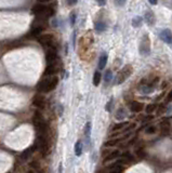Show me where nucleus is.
<instances>
[{"label": "nucleus", "mask_w": 172, "mask_h": 173, "mask_svg": "<svg viewBox=\"0 0 172 173\" xmlns=\"http://www.w3.org/2000/svg\"><path fill=\"white\" fill-rule=\"evenodd\" d=\"M170 102H172V90L168 93L167 98H166V103H170Z\"/></svg>", "instance_id": "34"}, {"label": "nucleus", "mask_w": 172, "mask_h": 173, "mask_svg": "<svg viewBox=\"0 0 172 173\" xmlns=\"http://www.w3.org/2000/svg\"><path fill=\"white\" fill-rule=\"evenodd\" d=\"M56 71H57L56 65H54V63H52V64H48V66H47L44 74H46L47 76H52V75H54Z\"/></svg>", "instance_id": "13"}, {"label": "nucleus", "mask_w": 172, "mask_h": 173, "mask_svg": "<svg viewBox=\"0 0 172 173\" xmlns=\"http://www.w3.org/2000/svg\"><path fill=\"white\" fill-rule=\"evenodd\" d=\"M128 113L124 108H118V110L116 112V115H115V118L117 119V120H124V118L127 117Z\"/></svg>", "instance_id": "14"}, {"label": "nucleus", "mask_w": 172, "mask_h": 173, "mask_svg": "<svg viewBox=\"0 0 172 173\" xmlns=\"http://www.w3.org/2000/svg\"><path fill=\"white\" fill-rule=\"evenodd\" d=\"M159 38L163 41V42L168 43V44H172V32L168 28L162 29L159 33Z\"/></svg>", "instance_id": "5"}, {"label": "nucleus", "mask_w": 172, "mask_h": 173, "mask_svg": "<svg viewBox=\"0 0 172 173\" xmlns=\"http://www.w3.org/2000/svg\"><path fill=\"white\" fill-rule=\"evenodd\" d=\"M46 60L48 62V64H52L54 63V61L57 60V53L53 47H49V50L46 53Z\"/></svg>", "instance_id": "6"}, {"label": "nucleus", "mask_w": 172, "mask_h": 173, "mask_svg": "<svg viewBox=\"0 0 172 173\" xmlns=\"http://www.w3.org/2000/svg\"><path fill=\"white\" fill-rule=\"evenodd\" d=\"M160 130L162 131L163 134H167L170 131V123L168 122V121H162V122L160 123Z\"/></svg>", "instance_id": "19"}, {"label": "nucleus", "mask_w": 172, "mask_h": 173, "mask_svg": "<svg viewBox=\"0 0 172 173\" xmlns=\"http://www.w3.org/2000/svg\"><path fill=\"white\" fill-rule=\"evenodd\" d=\"M30 167H32V168H35L37 171H39L40 164H39V162H37V161H32V163H30Z\"/></svg>", "instance_id": "33"}, {"label": "nucleus", "mask_w": 172, "mask_h": 173, "mask_svg": "<svg viewBox=\"0 0 172 173\" xmlns=\"http://www.w3.org/2000/svg\"><path fill=\"white\" fill-rule=\"evenodd\" d=\"M122 158H124L126 160H128V162L132 161V160H133V156L131 155V154H129V153H124V155H122Z\"/></svg>", "instance_id": "29"}, {"label": "nucleus", "mask_w": 172, "mask_h": 173, "mask_svg": "<svg viewBox=\"0 0 172 173\" xmlns=\"http://www.w3.org/2000/svg\"><path fill=\"white\" fill-rule=\"evenodd\" d=\"M145 132H146V134H154V133L156 132V127L151 125V127H148L145 130Z\"/></svg>", "instance_id": "26"}, {"label": "nucleus", "mask_w": 172, "mask_h": 173, "mask_svg": "<svg viewBox=\"0 0 172 173\" xmlns=\"http://www.w3.org/2000/svg\"><path fill=\"white\" fill-rule=\"evenodd\" d=\"M154 86H155L154 83H146L144 80H142V83H141L139 90H140L143 94H149L155 90Z\"/></svg>", "instance_id": "8"}, {"label": "nucleus", "mask_w": 172, "mask_h": 173, "mask_svg": "<svg viewBox=\"0 0 172 173\" xmlns=\"http://www.w3.org/2000/svg\"><path fill=\"white\" fill-rule=\"evenodd\" d=\"M132 71H133V67L131 66V65H126V66H124L122 69H120L119 73L117 74L115 83H116V84H121L122 82L127 79V78L130 77L131 74H132Z\"/></svg>", "instance_id": "2"}, {"label": "nucleus", "mask_w": 172, "mask_h": 173, "mask_svg": "<svg viewBox=\"0 0 172 173\" xmlns=\"http://www.w3.org/2000/svg\"><path fill=\"white\" fill-rule=\"evenodd\" d=\"M166 112V105L165 104H160L158 107V110H157V114L158 115H162Z\"/></svg>", "instance_id": "27"}, {"label": "nucleus", "mask_w": 172, "mask_h": 173, "mask_svg": "<svg viewBox=\"0 0 172 173\" xmlns=\"http://www.w3.org/2000/svg\"><path fill=\"white\" fill-rule=\"evenodd\" d=\"M97 2L100 7H103V6L106 5V0H97Z\"/></svg>", "instance_id": "36"}, {"label": "nucleus", "mask_w": 172, "mask_h": 173, "mask_svg": "<svg viewBox=\"0 0 172 173\" xmlns=\"http://www.w3.org/2000/svg\"><path fill=\"white\" fill-rule=\"evenodd\" d=\"M144 108V105L140 102H136V101H133L130 103V110L132 113H141Z\"/></svg>", "instance_id": "10"}, {"label": "nucleus", "mask_w": 172, "mask_h": 173, "mask_svg": "<svg viewBox=\"0 0 172 173\" xmlns=\"http://www.w3.org/2000/svg\"><path fill=\"white\" fill-rule=\"evenodd\" d=\"M131 24H132V26L134 28H140L141 26H142L143 24V17L140 15H136L134 16V17L132 18V22H131Z\"/></svg>", "instance_id": "12"}, {"label": "nucleus", "mask_w": 172, "mask_h": 173, "mask_svg": "<svg viewBox=\"0 0 172 173\" xmlns=\"http://www.w3.org/2000/svg\"><path fill=\"white\" fill-rule=\"evenodd\" d=\"M136 155H138L140 158H144L145 157L144 149H143V148H139V149H136Z\"/></svg>", "instance_id": "28"}, {"label": "nucleus", "mask_w": 172, "mask_h": 173, "mask_svg": "<svg viewBox=\"0 0 172 173\" xmlns=\"http://www.w3.org/2000/svg\"><path fill=\"white\" fill-rule=\"evenodd\" d=\"M139 51H140V54L144 55V56L151 53V40H149V37L147 34L143 35L140 42V47H139Z\"/></svg>", "instance_id": "3"}, {"label": "nucleus", "mask_w": 172, "mask_h": 173, "mask_svg": "<svg viewBox=\"0 0 172 173\" xmlns=\"http://www.w3.org/2000/svg\"><path fill=\"white\" fill-rule=\"evenodd\" d=\"M63 107H62V105H59L57 106V114H59V116H62V114H63Z\"/></svg>", "instance_id": "35"}, {"label": "nucleus", "mask_w": 172, "mask_h": 173, "mask_svg": "<svg viewBox=\"0 0 172 173\" xmlns=\"http://www.w3.org/2000/svg\"><path fill=\"white\" fill-rule=\"evenodd\" d=\"M75 23H76V13H75V12H73V13L71 14V26L75 25Z\"/></svg>", "instance_id": "32"}, {"label": "nucleus", "mask_w": 172, "mask_h": 173, "mask_svg": "<svg viewBox=\"0 0 172 173\" xmlns=\"http://www.w3.org/2000/svg\"><path fill=\"white\" fill-rule=\"evenodd\" d=\"M39 42L44 47H52L53 42H54V36L52 34H44L38 38Z\"/></svg>", "instance_id": "4"}, {"label": "nucleus", "mask_w": 172, "mask_h": 173, "mask_svg": "<svg viewBox=\"0 0 172 173\" xmlns=\"http://www.w3.org/2000/svg\"><path fill=\"white\" fill-rule=\"evenodd\" d=\"M119 156H120L119 150H113V152H109V153H108V155L105 157V162L110 161V160L115 159V158H118Z\"/></svg>", "instance_id": "16"}, {"label": "nucleus", "mask_w": 172, "mask_h": 173, "mask_svg": "<svg viewBox=\"0 0 172 173\" xmlns=\"http://www.w3.org/2000/svg\"><path fill=\"white\" fill-rule=\"evenodd\" d=\"M107 60H108L107 54H106V53H102L101 56H100V59H99V65H97L100 71L105 68L106 64H107Z\"/></svg>", "instance_id": "11"}, {"label": "nucleus", "mask_w": 172, "mask_h": 173, "mask_svg": "<svg viewBox=\"0 0 172 173\" xmlns=\"http://www.w3.org/2000/svg\"><path fill=\"white\" fill-rule=\"evenodd\" d=\"M144 21L147 23V25L151 26L156 23V16H155V14L151 11H147L144 14Z\"/></svg>", "instance_id": "9"}, {"label": "nucleus", "mask_w": 172, "mask_h": 173, "mask_svg": "<svg viewBox=\"0 0 172 173\" xmlns=\"http://www.w3.org/2000/svg\"><path fill=\"white\" fill-rule=\"evenodd\" d=\"M32 104L37 107V108H39V110H44L46 108V100L42 95H39V94H37V95L34 96L32 98Z\"/></svg>", "instance_id": "7"}, {"label": "nucleus", "mask_w": 172, "mask_h": 173, "mask_svg": "<svg viewBox=\"0 0 172 173\" xmlns=\"http://www.w3.org/2000/svg\"><path fill=\"white\" fill-rule=\"evenodd\" d=\"M156 110H157V104H148L146 106V108H145L147 114H151V113L155 112Z\"/></svg>", "instance_id": "24"}, {"label": "nucleus", "mask_w": 172, "mask_h": 173, "mask_svg": "<svg viewBox=\"0 0 172 173\" xmlns=\"http://www.w3.org/2000/svg\"><path fill=\"white\" fill-rule=\"evenodd\" d=\"M126 125H128V122H119V123H116V125L113 127L112 131H120V130L124 129Z\"/></svg>", "instance_id": "22"}, {"label": "nucleus", "mask_w": 172, "mask_h": 173, "mask_svg": "<svg viewBox=\"0 0 172 173\" xmlns=\"http://www.w3.org/2000/svg\"><path fill=\"white\" fill-rule=\"evenodd\" d=\"M85 136H86V141L89 143L90 136H91V122L86 123V125H85Z\"/></svg>", "instance_id": "17"}, {"label": "nucleus", "mask_w": 172, "mask_h": 173, "mask_svg": "<svg viewBox=\"0 0 172 173\" xmlns=\"http://www.w3.org/2000/svg\"><path fill=\"white\" fill-rule=\"evenodd\" d=\"M114 1L116 3V6H118V7H124L127 0H114Z\"/></svg>", "instance_id": "30"}, {"label": "nucleus", "mask_w": 172, "mask_h": 173, "mask_svg": "<svg viewBox=\"0 0 172 173\" xmlns=\"http://www.w3.org/2000/svg\"><path fill=\"white\" fill-rule=\"evenodd\" d=\"M112 107H113V98H110L109 102L106 104V107H105V110H107V112H112Z\"/></svg>", "instance_id": "31"}, {"label": "nucleus", "mask_w": 172, "mask_h": 173, "mask_svg": "<svg viewBox=\"0 0 172 173\" xmlns=\"http://www.w3.org/2000/svg\"><path fill=\"white\" fill-rule=\"evenodd\" d=\"M66 1H67V3H68V5L74 6V5H76V3H77V1H78V0H66Z\"/></svg>", "instance_id": "37"}, {"label": "nucleus", "mask_w": 172, "mask_h": 173, "mask_svg": "<svg viewBox=\"0 0 172 173\" xmlns=\"http://www.w3.org/2000/svg\"><path fill=\"white\" fill-rule=\"evenodd\" d=\"M148 1H149V3H151V5H153V6L157 5V2H158V0H148Z\"/></svg>", "instance_id": "38"}, {"label": "nucleus", "mask_w": 172, "mask_h": 173, "mask_svg": "<svg viewBox=\"0 0 172 173\" xmlns=\"http://www.w3.org/2000/svg\"><path fill=\"white\" fill-rule=\"evenodd\" d=\"M75 154L76 156H80L82 154V143L80 141L76 142L75 144Z\"/></svg>", "instance_id": "20"}, {"label": "nucleus", "mask_w": 172, "mask_h": 173, "mask_svg": "<svg viewBox=\"0 0 172 173\" xmlns=\"http://www.w3.org/2000/svg\"><path fill=\"white\" fill-rule=\"evenodd\" d=\"M57 83H59V78L54 77V76H51V77L42 79L41 81L38 83L37 88H38V90H39L40 92H46L47 93V92H50V91H52V90H54L55 87L57 86Z\"/></svg>", "instance_id": "1"}, {"label": "nucleus", "mask_w": 172, "mask_h": 173, "mask_svg": "<svg viewBox=\"0 0 172 173\" xmlns=\"http://www.w3.org/2000/svg\"><path fill=\"white\" fill-rule=\"evenodd\" d=\"M112 79H113V71H110V69H108V71H106V73H105L104 80H105L106 83H109V82L112 81Z\"/></svg>", "instance_id": "25"}, {"label": "nucleus", "mask_w": 172, "mask_h": 173, "mask_svg": "<svg viewBox=\"0 0 172 173\" xmlns=\"http://www.w3.org/2000/svg\"><path fill=\"white\" fill-rule=\"evenodd\" d=\"M101 78H102V75L100 71H95L94 73V76H93V84L95 87H97L100 84V82H101Z\"/></svg>", "instance_id": "21"}, {"label": "nucleus", "mask_w": 172, "mask_h": 173, "mask_svg": "<svg viewBox=\"0 0 172 173\" xmlns=\"http://www.w3.org/2000/svg\"><path fill=\"white\" fill-rule=\"evenodd\" d=\"M52 24H53V26H55V27H56V26H57V21L56 20H53Z\"/></svg>", "instance_id": "39"}, {"label": "nucleus", "mask_w": 172, "mask_h": 173, "mask_svg": "<svg viewBox=\"0 0 172 173\" xmlns=\"http://www.w3.org/2000/svg\"><path fill=\"white\" fill-rule=\"evenodd\" d=\"M40 2H48V1H51V0H39Z\"/></svg>", "instance_id": "40"}, {"label": "nucleus", "mask_w": 172, "mask_h": 173, "mask_svg": "<svg viewBox=\"0 0 172 173\" xmlns=\"http://www.w3.org/2000/svg\"><path fill=\"white\" fill-rule=\"evenodd\" d=\"M34 150H35V147H30V148H28V149L24 150L23 153H22V155H21V159L22 160H27L28 158L32 156V154Z\"/></svg>", "instance_id": "18"}, {"label": "nucleus", "mask_w": 172, "mask_h": 173, "mask_svg": "<svg viewBox=\"0 0 172 173\" xmlns=\"http://www.w3.org/2000/svg\"><path fill=\"white\" fill-rule=\"evenodd\" d=\"M120 141H122V139H115V140H109V141H107L105 143V146L106 147H112V146H115L117 145L118 143H119Z\"/></svg>", "instance_id": "23"}, {"label": "nucleus", "mask_w": 172, "mask_h": 173, "mask_svg": "<svg viewBox=\"0 0 172 173\" xmlns=\"http://www.w3.org/2000/svg\"><path fill=\"white\" fill-rule=\"evenodd\" d=\"M106 28H107V24L105 22H103V21H99V22L95 23V30L97 33L104 32V30H106Z\"/></svg>", "instance_id": "15"}]
</instances>
